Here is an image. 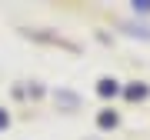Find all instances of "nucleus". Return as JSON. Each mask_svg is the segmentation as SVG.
<instances>
[{
    "mask_svg": "<svg viewBox=\"0 0 150 140\" xmlns=\"http://www.w3.org/2000/svg\"><path fill=\"white\" fill-rule=\"evenodd\" d=\"M0 127H7V113H0Z\"/></svg>",
    "mask_w": 150,
    "mask_h": 140,
    "instance_id": "obj_4",
    "label": "nucleus"
},
{
    "mask_svg": "<svg viewBox=\"0 0 150 140\" xmlns=\"http://www.w3.org/2000/svg\"><path fill=\"white\" fill-rule=\"evenodd\" d=\"M117 124V113H100V127H113Z\"/></svg>",
    "mask_w": 150,
    "mask_h": 140,
    "instance_id": "obj_2",
    "label": "nucleus"
},
{
    "mask_svg": "<svg viewBox=\"0 0 150 140\" xmlns=\"http://www.w3.org/2000/svg\"><path fill=\"white\" fill-rule=\"evenodd\" d=\"M127 93H130V97H147V87H130Z\"/></svg>",
    "mask_w": 150,
    "mask_h": 140,
    "instance_id": "obj_3",
    "label": "nucleus"
},
{
    "mask_svg": "<svg viewBox=\"0 0 150 140\" xmlns=\"http://www.w3.org/2000/svg\"><path fill=\"white\" fill-rule=\"evenodd\" d=\"M117 90H120L117 80H110V77H107V80H100V93H103V97H113Z\"/></svg>",
    "mask_w": 150,
    "mask_h": 140,
    "instance_id": "obj_1",
    "label": "nucleus"
}]
</instances>
